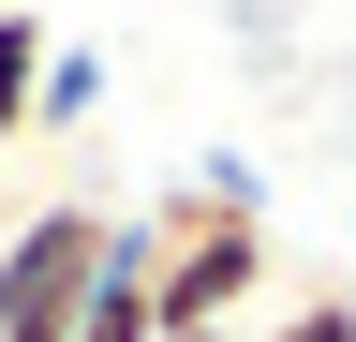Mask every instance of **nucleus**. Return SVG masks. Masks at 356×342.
Returning a JSON list of instances; mask_svg holds the SVG:
<instances>
[{
  "instance_id": "obj_1",
  "label": "nucleus",
  "mask_w": 356,
  "mask_h": 342,
  "mask_svg": "<svg viewBox=\"0 0 356 342\" xmlns=\"http://www.w3.org/2000/svg\"><path fill=\"white\" fill-rule=\"evenodd\" d=\"M134 253H149V313H163V342H193V327H252V297L282 283V238H267V208H252L238 164L149 194V208H134Z\"/></svg>"
},
{
  "instance_id": "obj_5",
  "label": "nucleus",
  "mask_w": 356,
  "mask_h": 342,
  "mask_svg": "<svg viewBox=\"0 0 356 342\" xmlns=\"http://www.w3.org/2000/svg\"><path fill=\"white\" fill-rule=\"evenodd\" d=\"M89 104H104V60H74V45H60V60H44V104H30V134H74Z\"/></svg>"
},
{
  "instance_id": "obj_4",
  "label": "nucleus",
  "mask_w": 356,
  "mask_h": 342,
  "mask_svg": "<svg viewBox=\"0 0 356 342\" xmlns=\"http://www.w3.org/2000/svg\"><path fill=\"white\" fill-rule=\"evenodd\" d=\"M238 342H356V283H297L282 313H252Z\"/></svg>"
},
{
  "instance_id": "obj_3",
  "label": "nucleus",
  "mask_w": 356,
  "mask_h": 342,
  "mask_svg": "<svg viewBox=\"0 0 356 342\" xmlns=\"http://www.w3.org/2000/svg\"><path fill=\"white\" fill-rule=\"evenodd\" d=\"M74 342H163V313H149V253H134V208H119V253H104V283H89Z\"/></svg>"
},
{
  "instance_id": "obj_6",
  "label": "nucleus",
  "mask_w": 356,
  "mask_h": 342,
  "mask_svg": "<svg viewBox=\"0 0 356 342\" xmlns=\"http://www.w3.org/2000/svg\"><path fill=\"white\" fill-rule=\"evenodd\" d=\"M193 342H238V327H193Z\"/></svg>"
},
{
  "instance_id": "obj_2",
  "label": "nucleus",
  "mask_w": 356,
  "mask_h": 342,
  "mask_svg": "<svg viewBox=\"0 0 356 342\" xmlns=\"http://www.w3.org/2000/svg\"><path fill=\"white\" fill-rule=\"evenodd\" d=\"M104 253H119V208H104V194H44V208H15V238H0V342H74Z\"/></svg>"
}]
</instances>
